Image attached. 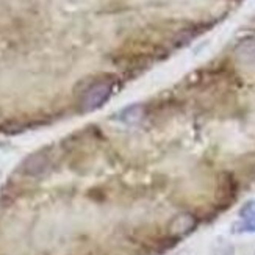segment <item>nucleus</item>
I'll return each instance as SVG.
<instances>
[{"label": "nucleus", "instance_id": "obj_4", "mask_svg": "<svg viewBox=\"0 0 255 255\" xmlns=\"http://www.w3.org/2000/svg\"><path fill=\"white\" fill-rule=\"evenodd\" d=\"M237 57L241 63L251 64L255 61V39L243 41L237 47Z\"/></svg>", "mask_w": 255, "mask_h": 255}, {"label": "nucleus", "instance_id": "obj_5", "mask_svg": "<svg viewBox=\"0 0 255 255\" xmlns=\"http://www.w3.org/2000/svg\"><path fill=\"white\" fill-rule=\"evenodd\" d=\"M241 218L245 219V223L249 226L251 230H255V201L248 202L241 208Z\"/></svg>", "mask_w": 255, "mask_h": 255}, {"label": "nucleus", "instance_id": "obj_3", "mask_svg": "<svg viewBox=\"0 0 255 255\" xmlns=\"http://www.w3.org/2000/svg\"><path fill=\"white\" fill-rule=\"evenodd\" d=\"M50 166V158L46 152H36L30 155V157L22 163V172L30 175V177H38L42 175L49 169Z\"/></svg>", "mask_w": 255, "mask_h": 255}, {"label": "nucleus", "instance_id": "obj_1", "mask_svg": "<svg viewBox=\"0 0 255 255\" xmlns=\"http://www.w3.org/2000/svg\"><path fill=\"white\" fill-rule=\"evenodd\" d=\"M113 90H115V83L112 80H99L93 83L83 93V97H82L83 112H93V110L101 108L105 102L110 101Z\"/></svg>", "mask_w": 255, "mask_h": 255}, {"label": "nucleus", "instance_id": "obj_2", "mask_svg": "<svg viewBox=\"0 0 255 255\" xmlns=\"http://www.w3.org/2000/svg\"><path fill=\"white\" fill-rule=\"evenodd\" d=\"M196 226H197L196 216L190 212H182L171 219V223L168 226V232H169L171 237L180 238V237L191 234V232L196 229Z\"/></svg>", "mask_w": 255, "mask_h": 255}]
</instances>
